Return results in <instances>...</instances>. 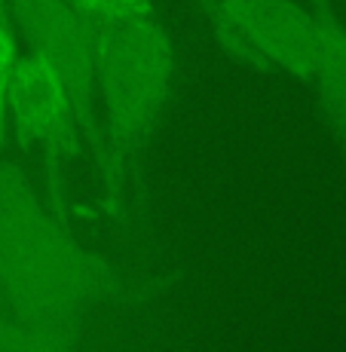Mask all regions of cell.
<instances>
[{"instance_id": "1", "label": "cell", "mask_w": 346, "mask_h": 352, "mask_svg": "<svg viewBox=\"0 0 346 352\" xmlns=\"http://www.w3.org/2000/svg\"><path fill=\"white\" fill-rule=\"evenodd\" d=\"M123 294L120 276L67 230L62 212L12 160L0 157V303L40 337L71 349L89 313Z\"/></svg>"}, {"instance_id": "2", "label": "cell", "mask_w": 346, "mask_h": 352, "mask_svg": "<svg viewBox=\"0 0 346 352\" xmlns=\"http://www.w3.org/2000/svg\"><path fill=\"white\" fill-rule=\"evenodd\" d=\"M98 160L111 212L123 206L126 184L144 153L175 86V46L157 12L92 28Z\"/></svg>"}, {"instance_id": "3", "label": "cell", "mask_w": 346, "mask_h": 352, "mask_svg": "<svg viewBox=\"0 0 346 352\" xmlns=\"http://www.w3.org/2000/svg\"><path fill=\"white\" fill-rule=\"evenodd\" d=\"M212 37L233 62L310 83L318 58V16L297 0H202Z\"/></svg>"}, {"instance_id": "4", "label": "cell", "mask_w": 346, "mask_h": 352, "mask_svg": "<svg viewBox=\"0 0 346 352\" xmlns=\"http://www.w3.org/2000/svg\"><path fill=\"white\" fill-rule=\"evenodd\" d=\"M6 123H10V135L22 151H37L43 157L46 199L56 212L67 218V166L80 157V147H86V141L80 132L77 107H74V96L65 74L40 52H22V62H19L10 89Z\"/></svg>"}, {"instance_id": "5", "label": "cell", "mask_w": 346, "mask_h": 352, "mask_svg": "<svg viewBox=\"0 0 346 352\" xmlns=\"http://www.w3.org/2000/svg\"><path fill=\"white\" fill-rule=\"evenodd\" d=\"M19 37L31 52L46 56L65 74L77 107L86 151L98 160V107H95V40L83 0H6Z\"/></svg>"}, {"instance_id": "6", "label": "cell", "mask_w": 346, "mask_h": 352, "mask_svg": "<svg viewBox=\"0 0 346 352\" xmlns=\"http://www.w3.org/2000/svg\"><path fill=\"white\" fill-rule=\"evenodd\" d=\"M318 16V58L310 86L316 89L325 123L346 151V25L325 3L316 6Z\"/></svg>"}, {"instance_id": "7", "label": "cell", "mask_w": 346, "mask_h": 352, "mask_svg": "<svg viewBox=\"0 0 346 352\" xmlns=\"http://www.w3.org/2000/svg\"><path fill=\"white\" fill-rule=\"evenodd\" d=\"M19 28L12 22L10 3L0 0V151L10 141V123H6V107H10V89L16 80L19 62H22V46H19Z\"/></svg>"}, {"instance_id": "8", "label": "cell", "mask_w": 346, "mask_h": 352, "mask_svg": "<svg viewBox=\"0 0 346 352\" xmlns=\"http://www.w3.org/2000/svg\"><path fill=\"white\" fill-rule=\"evenodd\" d=\"M83 12L92 28H98V25H117L157 12V6L153 0H83Z\"/></svg>"}, {"instance_id": "9", "label": "cell", "mask_w": 346, "mask_h": 352, "mask_svg": "<svg viewBox=\"0 0 346 352\" xmlns=\"http://www.w3.org/2000/svg\"><path fill=\"white\" fill-rule=\"evenodd\" d=\"M343 10H346V0H343ZM343 25H346V22H343Z\"/></svg>"}, {"instance_id": "10", "label": "cell", "mask_w": 346, "mask_h": 352, "mask_svg": "<svg viewBox=\"0 0 346 352\" xmlns=\"http://www.w3.org/2000/svg\"><path fill=\"white\" fill-rule=\"evenodd\" d=\"M199 3H202V0H199Z\"/></svg>"}]
</instances>
